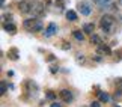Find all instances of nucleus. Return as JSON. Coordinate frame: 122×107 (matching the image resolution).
Returning a JSON list of instances; mask_svg holds the SVG:
<instances>
[{
	"label": "nucleus",
	"instance_id": "f257e3e1",
	"mask_svg": "<svg viewBox=\"0 0 122 107\" xmlns=\"http://www.w3.org/2000/svg\"><path fill=\"white\" fill-rule=\"evenodd\" d=\"M23 27L30 32H39V30H42V21L36 20V18H29V20H24Z\"/></svg>",
	"mask_w": 122,
	"mask_h": 107
},
{
	"label": "nucleus",
	"instance_id": "f03ea898",
	"mask_svg": "<svg viewBox=\"0 0 122 107\" xmlns=\"http://www.w3.org/2000/svg\"><path fill=\"white\" fill-rule=\"evenodd\" d=\"M101 29L106 32V33H110L113 30V26H115V18L110 15V14H106V15L101 17Z\"/></svg>",
	"mask_w": 122,
	"mask_h": 107
},
{
	"label": "nucleus",
	"instance_id": "7ed1b4c3",
	"mask_svg": "<svg viewBox=\"0 0 122 107\" xmlns=\"http://www.w3.org/2000/svg\"><path fill=\"white\" fill-rule=\"evenodd\" d=\"M30 15H33V18H39L45 14V9H44V5L41 2H33L30 6Z\"/></svg>",
	"mask_w": 122,
	"mask_h": 107
},
{
	"label": "nucleus",
	"instance_id": "20e7f679",
	"mask_svg": "<svg viewBox=\"0 0 122 107\" xmlns=\"http://www.w3.org/2000/svg\"><path fill=\"white\" fill-rule=\"evenodd\" d=\"M30 6H32L30 2L23 0V2H20V5H18V11H20L21 14H29L30 12Z\"/></svg>",
	"mask_w": 122,
	"mask_h": 107
},
{
	"label": "nucleus",
	"instance_id": "39448f33",
	"mask_svg": "<svg viewBox=\"0 0 122 107\" xmlns=\"http://www.w3.org/2000/svg\"><path fill=\"white\" fill-rule=\"evenodd\" d=\"M78 11L81 12V15H91L92 9H91V5H87L86 2H81L78 3Z\"/></svg>",
	"mask_w": 122,
	"mask_h": 107
},
{
	"label": "nucleus",
	"instance_id": "423d86ee",
	"mask_svg": "<svg viewBox=\"0 0 122 107\" xmlns=\"http://www.w3.org/2000/svg\"><path fill=\"white\" fill-rule=\"evenodd\" d=\"M59 95H60V98H62L65 103H71L72 101V92L68 91V89H62L59 92Z\"/></svg>",
	"mask_w": 122,
	"mask_h": 107
},
{
	"label": "nucleus",
	"instance_id": "0eeeda50",
	"mask_svg": "<svg viewBox=\"0 0 122 107\" xmlns=\"http://www.w3.org/2000/svg\"><path fill=\"white\" fill-rule=\"evenodd\" d=\"M56 32H57V26L54 24V23H50L48 24V27L45 29V32H44V35L47 36V38H50V36H53Z\"/></svg>",
	"mask_w": 122,
	"mask_h": 107
},
{
	"label": "nucleus",
	"instance_id": "6e6552de",
	"mask_svg": "<svg viewBox=\"0 0 122 107\" xmlns=\"http://www.w3.org/2000/svg\"><path fill=\"white\" fill-rule=\"evenodd\" d=\"M3 29L6 30V32H9V33H15V32H17V27L12 24V21L5 23V24H3Z\"/></svg>",
	"mask_w": 122,
	"mask_h": 107
},
{
	"label": "nucleus",
	"instance_id": "1a4fd4ad",
	"mask_svg": "<svg viewBox=\"0 0 122 107\" xmlns=\"http://www.w3.org/2000/svg\"><path fill=\"white\" fill-rule=\"evenodd\" d=\"M8 57L11 59V60H17V59H18V50H17V48H9Z\"/></svg>",
	"mask_w": 122,
	"mask_h": 107
},
{
	"label": "nucleus",
	"instance_id": "9d476101",
	"mask_svg": "<svg viewBox=\"0 0 122 107\" xmlns=\"http://www.w3.org/2000/svg\"><path fill=\"white\" fill-rule=\"evenodd\" d=\"M91 42H92V44H95V45H102V39H101L98 35L92 33V36H91Z\"/></svg>",
	"mask_w": 122,
	"mask_h": 107
},
{
	"label": "nucleus",
	"instance_id": "9b49d317",
	"mask_svg": "<svg viewBox=\"0 0 122 107\" xmlns=\"http://www.w3.org/2000/svg\"><path fill=\"white\" fill-rule=\"evenodd\" d=\"M98 94V97H100V101H102V103H107V101L110 100V97H109V94H107V92H97Z\"/></svg>",
	"mask_w": 122,
	"mask_h": 107
},
{
	"label": "nucleus",
	"instance_id": "f8f14e48",
	"mask_svg": "<svg viewBox=\"0 0 122 107\" xmlns=\"http://www.w3.org/2000/svg\"><path fill=\"white\" fill-rule=\"evenodd\" d=\"M93 30H95V26H93L92 23H87V24H84V27H83V32H86V33H93Z\"/></svg>",
	"mask_w": 122,
	"mask_h": 107
},
{
	"label": "nucleus",
	"instance_id": "ddd939ff",
	"mask_svg": "<svg viewBox=\"0 0 122 107\" xmlns=\"http://www.w3.org/2000/svg\"><path fill=\"white\" fill-rule=\"evenodd\" d=\"M72 35H74V38H76L77 41H84V33H83V32H80V30H74Z\"/></svg>",
	"mask_w": 122,
	"mask_h": 107
},
{
	"label": "nucleus",
	"instance_id": "4468645a",
	"mask_svg": "<svg viewBox=\"0 0 122 107\" xmlns=\"http://www.w3.org/2000/svg\"><path fill=\"white\" fill-rule=\"evenodd\" d=\"M98 51L104 53V54H112V50L107 47V45H98Z\"/></svg>",
	"mask_w": 122,
	"mask_h": 107
},
{
	"label": "nucleus",
	"instance_id": "2eb2a0df",
	"mask_svg": "<svg viewBox=\"0 0 122 107\" xmlns=\"http://www.w3.org/2000/svg\"><path fill=\"white\" fill-rule=\"evenodd\" d=\"M66 18L69 21H76L77 20V14L74 11H66Z\"/></svg>",
	"mask_w": 122,
	"mask_h": 107
},
{
	"label": "nucleus",
	"instance_id": "dca6fc26",
	"mask_svg": "<svg viewBox=\"0 0 122 107\" xmlns=\"http://www.w3.org/2000/svg\"><path fill=\"white\" fill-rule=\"evenodd\" d=\"M122 97V87H118V89H116V92H115V95H113V98L115 100H119Z\"/></svg>",
	"mask_w": 122,
	"mask_h": 107
},
{
	"label": "nucleus",
	"instance_id": "f3484780",
	"mask_svg": "<svg viewBox=\"0 0 122 107\" xmlns=\"http://www.w3.org/2000/svg\"><path fill=\"white\" fill-rule=\"evenodd\" d=\"M115 59L116 60H122V48L119 50V51H115Z\"/></svg>",
	"mask_w": 122,
	"mask_h": 107
},
{
	"label": "nucleus",
	"instance_id": "a211bd4d",
	"mask_svg": "<svg viewBox=\"0 0 122 107\" xmlns=\"http://www.w3.org/2000/svg\"><path fill=\"white\" fill-rule=\"evenodd\" d=\"M76 60H77V63H78V65H80V63H83V62H84V56H83V54H77Z\"/></svg>",
	"mask_w": 122,
	"mask_h": 107
},
{
	"label": "nucleus",
	"instance_id": "6ab92c4d",
	"mask_svg": "<svg viewBox=\"0 0 122 107\" xmlns=\"http://www.w3.org/2000/svg\"><path fill=\"white\" fill-rule=\"evenodd\" d=\"M47 98H48V100H54L56 98V94H54V92H51V91H48V92H47Z\"/></svg>",
	"mask_w": 122,
	"mask_h": 107
},
{
	"label": "nucleus",
	"instance_id": "aec40b11",
	"mask_svg": "<svg viewBox=\"0 0 122 107\" xmlns=\"http://www.w3.org/2000/svg\"><path fill=\"white\" fill-rule=\"evenodd\" d=\"M95 2L100 5V6H104V5H106V3H109L110 0H95Z\"/></svg>",
	"mask_w": 122,
	"mask_h": 107
},
{
	"label": "nucleus",
	"instance_id": "412c9836",
	"mask_svg": "<svg viewBox=\"0 0 122 107\" xmlns=\"http://www.w3.org/2000/svg\"><path fill=\"white\" fill-rule=\"evenodd\" d=\"M3 18H5V20H8V21H12V14H5Z\"/></svg>",
	"mask_w": 122,
	"mask_h": 107
},
{
	"label": "nucleus",
	"instance_id": "4be33fe9",
	"mask_svg": "<svg viewBox=\"0 0 122 107\" xmlns=\"http://www.w3.org/2000/svg\"><path fill=\"white\" fill-rule=\"evenodd\" d=\"M92 59H93V60H97V62H101V60H102V57H101L100 54H95V56H92Z\"/></svg>",
	"mask_w": 122,
	"mask_h": 107
},
{
	"label": "nucleus",
	"instance_id": "5701e85b",
	"mask_svg": "<svg viewBox=\"0 0 122 107\" xmlns=\"http://www.w3.org/2000/svg\"><path fill=\"white\" fill-rule=\"evenodd\" d=\"M71 48V45H69L68 42H63V45H62V50H65V51H66V50H69Z\"/></svg>",
	"mask_w": 122,
	"mask_h": 107
},
{
	"label": "nucleus",
	"instance_id": "b1692460",
	"mask_svg": "<svg viewBox=\"0 0 122 107\" xmlns=\"http://www.w3.org/2000/svg\"><path fill=\"white\" fill-rule=\"evenodd\" d=\"M45 60H47V62H53V60H54V56H53V54H48V56L45 57Z\"/></svg>",
	"mask_w": 122,
	"mask_h": 107
},
{
	"label": "nucleus",
	"instance_id": "393cba45",
	"mask_svg": "<svg viewBox=\"0 0 122 107\" xmlns=\"http://www.w3.org/2000/svg\"><path fill=\"white\" fill-rule=\"evenodd\" d=\"M8 87H9V86H6V85H5V82H2V94H5V92H6Z\"/></svg>",
	"mask_w": 122,
	"mask_h": 107
},
{
	"label": "nucleus",
	"instance_id": "a878e982",
	"mask_svg": "<svg viewBox=\"0 0 122 107\" xmlns=\"http://www.w3.org/2000/svg\"><path fill=\"white\" fill-rule=\"evenodd\" d=\"M50 71H51V74H56V72L59 71V68H57V66H51V68H50Z\"/></svg>",
	"mask_w": 122,
	"mask_h": 107
},
{
	"label": "nucleus",
	"instance_id": "bb28decb",
	"mask_svg": "<svg viewBox=\"0 0 122 107\" xmlns=\"http://www.w3.org/2000/svg\"><path fill=\"white\" fill-rule=\"evenodd\" d=\"M91 107H100V101H92Z\"/></svg>",
	"mask_w": 122,
	"mask_h": 107
},
{
	"label": "nucleus",
	"instance_id": "cd10ccee",
	"mask_svg": "<svg viewBox=\"0 0 122 107\" xmlns=\"http://www.w3.org/2000/svg\"><path fill=\"white\" fill-rule=\"evenodd\" d=\"M50 107H62V106H60V104H59V103H53V104H51V106H50Z\"/></svg>",
	"mask_w": 122,
	"mask_h": 107
},
{
	"label": "nucleus",
	"instance_id": "c85d7f7f",
	"mask_svg": "<svg viewBox=\"0 0 122 107\" xmlns=\"http://www.w3.org/2000/svg\"><path fill=\"white\" fill-rule=\"evenodd\" d=\"M56 2H59V3H60V6H62V0H56Z\"/></svg>",
	"mask_w": 122,
	"mask_h": 107
},
{
	"label": "nucleus",
	"instance_id": "c756f323",
	"mask_svg": "<svg viewBox=\"0 0 122 107\" xmlns=\"http://www.w3.org/2000/svg\"><path fill=\"white\" fill-rule=\"evenodd\" d=\"M119 3H121V5H122V0H119Z\"/></svg>",
	"mask_w": 122,
	"mask_h": 107
}]
</instances>
